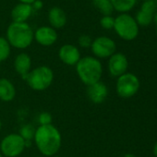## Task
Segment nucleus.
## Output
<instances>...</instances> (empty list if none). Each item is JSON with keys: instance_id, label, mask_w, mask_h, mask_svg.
I'll list each match as a JSON object with an SVG mask.
<instances>
[{"instance_id": "nucleus-14", "label": "nucleus", "mask_w": 157, "mask_h": 157, "mask_svg": "<svg viewBox=\"0 0 157 157\" xmlns=\"http://www.w3.org/2000/svg\"><path fill=\"white\" fill-rule=\"evenodd\" d=\"M17 94L16 87L13 82L7 78H0V100L9 103L15 99Z\"/></svg>"}, {"instance_id": "nucleus-23", "label": "nucleus", "mask_w": 157, "mask_h": 157, "mask_svg": "<svg viewBox=\"0 0 157 157\" xmlns=\"http://www.w3.org/2000/svg\"><path fill=\"white\" fill-rule=\"evenodd\" d=\"M100 24L102 28H104L105 30H112L114 29V25H115V18H113L111 15L103 16L102 19L100 20Z\"/></svg>"}, {"instance_id": "nucleus-21", "label": "nucleus", "mask_w": 157, "mask_h": 157, "mask_svg": "<svg viewBox=\"0 0 157 157\" xmlns=\"http://www.w3.org/2000/svg\"><path fill=\"white\" fill-rule=\"evenodd\" d=\"M135 21L137 22V24L139 26H142V27H146V26H149L152 20H153V15L151 14H149L147 12H144L142 10H139L135 16Z\"/></svg>"}, {"instance_id": "nucleus-31", "label": "nucleus", "mask_w": 157, "mask_h": 157, "mask_svg": "<svg viewBox=\"0 0 157 157\" xmlns=\"http://www.w3.org/2000/svg\"><path fill=\"white\" fill-rule=\"evenodd\" d=\"M1 128H2V122L0 120V130H1Z\"/></svg>"}, {"instance_id": "nucleus-8", "label": "nucleus", "mask_w": 157, "mask_h": 157, "mask_svg": "<svg viewBox=\"0 0 157 157\" xmlns=\"http://www.w3.org/2000/svg\"><path fill=\"white\" fill-rule=\"evenodd\" d=\"M91 49L96 58H109L116 53L117 45L114 40L107 36L95 38L91 45Z\"/></svg>"}, {"instance_id": "nucleus-24", "label": "nucleus", "mask_w": 157, "mask_h": 157, "mask_svg": "<svg viewBox=\"0 0 157 157\" xmlns=\"http://www.w3.org/2000/svg\"><path fill=\"white\" fill-rule=\"evenodd\" d=\"M52 115L48 112H42L38 116V122L40 126H47L52 124Z\"/></svg>"}, {"instance_id": "nucleus-18", "label": "nucleus", "mask_w": 157, "mask_h": 157, "mask_svg": "<svg viewBox=\"0 0 157 157\" xmlns=\"http://www.w3.org/2000/svg\"><path fill=\"white\" fill-rule=\"evenodd\" d=\"M35 130H36V128H34V127L31 124H25V125H22L21 127L19 134L25 140L26 148L29 147L30 144H32V140L34 138Z\"/></svg>"}, {"instance_id": "nucleus-1", "label": "nucleus", "mask_w": 157, "mask_h": 157, "mask_svg": "<svg viewBox=\"0 0 157 157\" xmlns=\"http://www.w3.org/2000/svg\"><path fill=\"white\" fill-rule=\"evenodd\" d=\"M33 141L41 154L51 157L59 151L62 145V136L58 128L53 124L39 126L35 130Z\"/></svg>"}, {"instance_id": "nucleus-26", "label": "nucleus", "mask_w": 157, "mask_h": 157, "mask_svg": "<svg viewBox=\"0 0 157 157\" xmlns=\"http://www.w3.org/2000/svg\"><path fill=\"white\" fill-rule=\"evenodd\" d=\"M43 6H44V4H43V2L41 1V0H35V1L32 4V7H33V10H40L43 8Z\"/></svg>"}, {"instance_id": "nucleus-17", "label": "nucleus", "mask_w": 157, "mask_h": 157, "mask_svg": "<svg viewBox=\"0 0 157 157\" xmlns=\"http://www.w3.org/2000/svg\"><path fill=\"white\" fill-rule=\"evenodd\" d=\"M114 10L121 13L130 11L136 5L137 0H111Z\"/></svg>"}, {"instance_id": "nucleus-35", "label": "nucleus", "mask_w": 157, "mask_h": 157, "mask_svg": "<svg viewBox=\"0 0 157 157\" xmlns=\"http://www.w3.org/2000/svg\"><path fill=\"white\" fill-rule=\"evenodd\" d=\"M38 157H41V156H38Z\"/></svg>"}, {"instance_id": "nucleus-11", "label": "nucleus", "mask_w": 157, "mask_h": 157, "mask_svg": "<svg viewBox=\"0 0 157 157\" xmlns=\"http://www.w3.org/2000/svg\"><path fill=\"white\" fill-rule=\"evenodd\" d=\"M33 39L42 46H51L57 40V33L51 26H42L33 33Z\"/></svg>"}, {"instance_id": "nucleus-6", "label": "nucleus", "mask_w": 157, "mask_h": 157, "mask_svg": "<svg viewBox=\"0 0 157 157\" xmlns=\"http://www.w3.org/2000/svg\"><path fill=\"white\" fill-rule=\"evenodd\" d=\"M25 149V140L19 133H10L5 136L0 142V152L5 157H18Z\"/></svg>"}, {"instance_id": "nucleus-25", "label": "nucleus", "mask_w": 157, "mask_h": 157, "mask_svg": "<svg viewBox=\"0 0 157 157\" xmlns=\"http://www.w3.org/2000/svg\"><path fill=\"white\" fill-rule=\"evenodd\" d=\"M78 45L82 48H90L92 45L93 40L91 38V36H89L87 34H82L78 37Z\"/></svg>"}, {"instance_id": "nucleus-7", "label": "nucleus", "mask_w": 157, "mask_h": 157, "mask_svg": "<svg viewBox=\"0 0 157 157\" xmlns=\"http://www.w3.org/2000/svg\"><path fill=\"white\" fill-rule=\"evenodd\" d=\"M140 89V81L133 73H125L117 78L116 91L119 97L128 99L134 96Z\"/></svg>"}, {"instance_id": "nucleus-28", "label": "nucleus", "mask_w": 157, "mask_h": 157, "mask_svg": "<svg viewBox=\"0 0 157 157\" xmlns=\"http://www.w3.org/2000/svg\"><path fill=\"white\" fill-rule=\"evenodd\" d=\"M152 151H153V154L155 157H157V141L155 142L154 146H153V149H152Z\"/></svg>"}, {"instance_id": "nucleus-29", "label": "nucleus", "mask_w": 157, "mask_h": 157, "mask_svg": "<svg viewBox=\"0 0 157 157\" xmlns=\"http://www.w3.org/2000/svg\"><path fill=\"white\" fill-rule=\"evenodd\" d=\"M123 157H136L133 153H126Z\"/></svg>"}, {"instance_id": "nucleus-13", "label": "nucleus", "mask_w": 157, "mask_h": 157, "mask_svg": "<svg viewBox=\"0 0 157 157\" xmlns=\"http://www.w3.org/2000/svg\"><path fill=\"white\" fill-rule=\"evenodd\" d=\"M32 67V58L26 53H20L14 59V68L16 72L25 80Z\"/></svg>"}, {"instance_id": "nucleus-32", "label": "nucleus", "mask_w": 157, "mask_h": 157, "mask_svg": "<svg viewBox=\"0 0 157 157\" xmlns=\"http://www.w3.org/2000/svg\"><path fill=\"white\" fill-rule=\"evenodd\" d=\"M0 157H4V156L2 155V153H1V152H0Z\"/></svg>"}, {"instance_id": "nucleus-20", "label": "nucleus", "mask_w": 157, "mask_h": 157, "mask_svg": "<svg viewBox=\"0 0 157 157\" xmlns=\"http://www.w3.org/2000/svg\"><path fill=\"white\" fill-rule=\"evenodd\" d=\"M11 53V46L5 37L0 36V63L6 61Z\"/></svg>"}, {"instance_id": "nucleus-9", "label": "nucleus", "mask_w": 157, "mask_h": 157, "mask_svg": "<svg viewBox=\"0 0 157 157\" xmlns=\"http://www.w3.org/2000/svg\"><path fill=\"white\" fill-rule=\"evenodd\" d=\"M108 71L112 77L118 78L127 72L128 67V61L127 56L122 53H115L109 57L108 60Z\"/></svg>"}, {"instance_id": "nucleus-22", "label": "nucleus", "mask_w": 157, "mask_h": 157, "mask_svg": "<svg viewBox=\"0 0 157 157\" xmlns=\"http://www.w3.org/2000/svg\"><path fill=\"white\" fill-rule=\"evenodd\" d=\"M140 10L147 12L149 14L154 15L157 11V5L154 0H145V1L141 4Z\"/></svg>"}, {"instance_id": "nucleus-27", "label": "nucleus", "mask_w": 157, "mask_h": 157, "mask_svg": "<svg viewBox=\"0 0 157 157\" xmlns=\"http://www.w3.org/2000/svg\"><path fill=\"white\" fill-rule=\"evenodd\" d=\"M19 1L21 2V3H25V4H30V5H32L35 0H19Z\"/></svg>"}, {"instance_id": "nucleus-33", "label": "nucleus", "mask_w": 157, "mask_h": 157, "mask_svg": "<svg viewBox=\"0 0 157 157\" xmlns=\"http://www.w3.org/2000/svg\"><path fill=\"white\" fill-rule=\"evenodd\" d=\"M156 33H157V27H156Z\"/></svg>"}, {"instance_id": "nucleus-2", "label": "nucleus", "mask_w": 157, "mask_h": 157, "mask_svg": "<svg viewBox=\"0 0 157 157\" xmlns=\"http://www.w3.org/2000/svg\"><path fill=\"white\" fill-rule=\"evenodd\" d=\"M75 67L78 78L86 86H90L101 81L103 65L98 58L91 56H83Z\"/></svg>"}, {"instance_id": "nucleus-16", "label": "nucleus", "mask_w": 157, "mask_h": 157, "mask_svg": "<svg viewBox=\"0 0 157 157\" xmlns=\"http://www.w3.org/2000/svg\"><path fill=\"white\" fill-rule=\"evenodd\" d=\"M48 21L51 27L55 30L62 29L67 23V15L62 9L58 7H54L49 10Z\"/></svg>"}, {"instance_id": "nucleus-4", "label": "nucleus", "mask_w": 157, "mask_h": 157, "mask_svg": "<svg viewBox=\"0 0 157 157\" xmlns=\"http://www.w3.org/2000/svg\"><path fill=\"white\" fill-rule=\"evenodd\" d=\"M54 71L48 66H39L30 71L25 81L29 87L36 92L47 90L54 82Z\"/></svg>"}, {"instance_id": "nucleus-30", "label": "nucleus", "mask_w": 157, "mask_h": 157, "mask_svg": "<svg viewBox=\"0 0 157 157\" xmlns=\"http://www.w3.org/2000/svg\"><path fill=\"white\" fill-rule=\"evenodd\" d=\"M153 21H154V22H155V24H156V26H157V11H156L155 14L153 15Z\"/></svg>"}, {"instance_id": "nucleus-19", "label": "nucleus", "mask_w": 157, "mask_h": 157, "mask_svg": "<svg viewBox=\"0 0 157 157\" xmlns=\"http://www.w3.org/2000/svg\"><path fill=\"white\" fill-rule=\"evenodd\" d=\"M93 3L104 16H109L114 11L111 0H93Z\"/></svg>"}, {"instance_id": "nucleus-3", "label": "nucleus", "mask_w": 157, "mask_h": 157, "mask_svg": "<svg viewBox=\"0 0 157 157\" xmlns=\"http://www.w3.org/2000/svg\"><path fill=\"white\" fill-rule=\"evenodd\" d=\"M6 39L10 46L26 49L33 41V31L27 22H12L7 29Z\"/></svg>"}, {"instance_id": "nucleus-5", "label": "nucleus", "mask_w": 157, "mask_h": 157, "mask_svg": "<svg viewBox=\"0 0 157 157\" xmlns=\"http://www.w3.org/2000/svg\"><path fill=\"white\" fill-rule=\"evenodd\" d=\"M114 30L125 41H132L139 34V25L135 19L128 13H121L115 18Z\"/></svg>"}, {"instance_id": "nucleus-12", "label": "nucleus", "mask_w": 157, "mask_h": 157, "mask_svg": "<svg viewBox=\"0 0 157 157\" xmlns=\"http://www.w3.org/2000/svg\"><path fill=\"white\" fill-rule=\"evenodd\" d=\"M86 94L89 100L93 104L100 105L106 100L108 96V88L104 82L100 81L94 84L87 86Z\"/></svg>"}, {"instance_id": "nucleus-15", "label": "nucleus", "mask_w": 157, "mask_h": 157, "mask_svg": "<svg viewBox=\"0 0 157 157\" xmlns=\"http://www.w3.org/2000/svg\"><path fill=\"white\" fill-rule=\"evenodd\" d=\"M33 9L32 5L25 3H19L16 5L11 11V18L13 22H26L27 20L32 16Z\"/></svg>"}, {"instance_id": "nucleus-10", "label": "nucleus", "mask_w": 157, "mask_h": 157, "mask_svg": "<svg viewBox=\"0 0 157 157\" xmlns=\"http://www.w3.org/2000/svg\"><path fill=\"white\" fill-rule=\"evenodd\" d=\"M58 57L62 63L67 66H76L82 58L81 52L77 46L67 44L60 47L58 51Z\"/></svg>"}, {"instance_id": "nucleus-34", "label": "nucleus", "mask_w": 157, "mask_h": 157, "mask_svg": "<svg viewBox=\"0 0 157 157\" xmlns=\"http://www.w3.org/2000/svg\"><path fill=\"white\" fill-rule=\"evenodd\" d=\"M55 157H59V156H55Z\"/></svg>"}]
</instances>
